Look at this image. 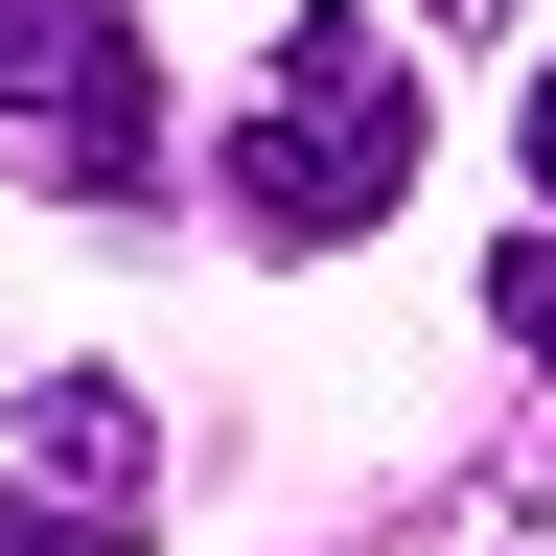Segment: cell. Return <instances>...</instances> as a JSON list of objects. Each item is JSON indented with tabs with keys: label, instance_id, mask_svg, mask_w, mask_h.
Masks as SVG:
<instances>
[{
	"label": "cell",
	"instance_id": "obj_2",
	"mask_svg": "<svg viewBox=\"0 0 556 556\" xmlns=\"http://www.w3.org/2000/svg\"><path fill=\"white\" fill-rule=\"evenodd\" d=\"M0 139L70 208H163V47H139V0H0Z\"/></svg>",
	"mask_w": 556,
	"mask_h": 556
},
{
	"label": "cell",
	"instance_id": "obj_4",
	"mask_svg": "<svg viewBox=\"0 0 556 556\" xmlns=\"http://www.w3.org/2000/svg\"><path fill=\"white\" fill-rule=\"evenodd\" d=\"M510 139H533V208H556V70H533V116H510Z\"/></svg>",
	"mask_w": 556,
	"mask_h": 556
},
{
	"label": "cell",
	"instance_id": "obj_1",
	"mask_svg": "<svg viewBox=\"0 0 556 556\" xmlns=\"http://www.w3.org/2000/svg\"><path fill=\"white\" fill-rule=\"evenodd\" d=\"M208 186H232L255 255H348V232H394V186H417V70L371 47V0H302V24L255 47Z\"/></svg>",
	"mask_w": 556,
	"mask_h": 556
},
{
	"label": "cell",
	"instance_id": "obj_3",
	"mask_svg": "<svg viewBox=\"0 0 556 556\" xmlns=\"http://www.w3.org/2000/svg\"><path fill=\"white\" fill-rule=\"evenodd\" d=\"M486 325H510V348H533V371H556V208H533V232H510V255H486Z\"/></svg>",
	"mask_w": 556,
	"mask_h": 556
}]
</instances>
